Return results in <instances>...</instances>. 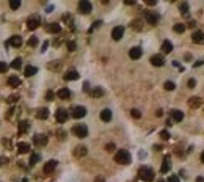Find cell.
Listing matches in <instances>:
<instances>
[{"instance_id":"18","label":"cell","mask_w":204,"mask_h":182,"mask_svg":"<svg viewBox=\"0 0 204 182\" xmlns=\"http://www.w3.org/2000/svg\"><path fill=\"white\" fill-rule=\"evenodd\" d=\"M151 64L152 66H163L165 64V58L162 55H152L151 57Z\"/></svg>"},{"instance_id":"41","label":"cell","mask_w":204,"mask_h":182,"mask_svg":"<svg viewBox=\"0 0 204 182\" xmlns=\"http://www.w3.org/2000/svg\"><path fill=\"white\" fill-rule=\"evenodd\" d=\"M8 71V64L5 61H0V72H7Z\"/></svg>"},{"instance_id":"4","label":"cell","mask_w":204,"mask_h":182,"mask_svg":"<svg viewBox=\"0 0 204 182\" xmlns=\"http://www.w3.org/2000/svg\"><path fill=\"white\" fill-rule=\"evenodd\" d=\"M85 115H86V108H85L83 105H77V107H74L72 110H71V116L75 118V119L83 118Z\"/></svg>"},{"instance_id":"28","label":"cell","mask_w":204,"mask_h":182,"mask_svg":"<svg viewBox=\"0 0 204 182\" xmlns=\"http://www.w3.org/2000/svg\"><path fill=\"white\" fill-rule=\"evenodd\" d=\"M8 85L13 86V88L19 86V85H20V79H19V77H16V75H11L10 79H8Z\"/></svg>"},{"instance_id":"53","label":"cell","mask_w":204,"mask_h":182,"mask_svg":"<svg viewBox=\"0 0 204 182\" xmlns=\"http://www.w3.org/2000/svg\"><path fill=\"white\" fill-rule=\"evenodd\" d=\"M196 182H204V178H203V176H198V178H196Z\"/></svg>"},{"instance_id":"24","label":"cell","mask_w":204,"mask_h":182,"mask_svg":"<svg viewBox=\"0 0 204 182\" xmlns=\"http://www.w3.org/2000/svg\"><path fill=\"white\" fill-rule=\"evenodd\" d=\"M173 50V42L171 41H163L162 42V52L163 53H170Z\"/></svg>"},{"instance_id":"30","label":"cell","mask_w":204,"mask_h":182,"mask_svg":"<svg viewBox=\"0 0 204 182\" xmlns=\"http://www.w3.org/2000/svg\"><path fill=\"white\" fill-rule=\"evenodd\" d=\"M29 127H30V124L27 123V121H20L19 123V134H25V132L29 130Z\"/></svg>"},{"instance_id":"35","label":"cell","mask_w":204,"mask_h":182,"mask_svg":"<svg viewBox=\"0 0 204 182\" xmlns=\"http://www.w3.org/2000/svg\"><path fill=\"white\" fill-rule=\"evenodd\" d=\"M130 115H132V118H135V119L141 118V112H140L138 108H132V110H130Z\"/></svg>"},{"instance_id":"45","label":"cell","mask_w":204,"mask_h":182,"mask_svg":"<svg viewBox=\"0 0 204 182\" xmlns=\"http://www.w3.org/2000/svg\"><path fill=\"white\" fill-rule=\"evenodd\" d=\"M167 182H179V181H178V176L171 174V176H170V178H168V181H167Z\"/></svg>"},{"instance_id":"36","label":"cell","mask_w":204,"mask_h":182,"mask_svg":"<svg viewBox=\"0 0 204 182\" xmlns=\"http://www.w3.org/2000/svg\"><path fill=\"white\" fill-rule=\"evenodd\" d=\"M29 47H36L38 46V38L36 36H30V39H29Z\"/></svg>"},{"instance_id":"57","label":"cell","mask_w":204,"mask_h":182,"mask_svg":"<svg viewBox=\"0 0 204 182\" xmlns=\"http://www.w3.org/2000/svg\"><path fill=\"white\" fill-rule=\"evenodd\" d=\"M159 182H165V181H159Z\"/></svg>"},{"instance_id":"47","label":"cell","mask_w":204,"mask_h":182,"mask_svg":"<svg viewBox=\"0 0 204 182\" xmlns=\"http://www.w3.org/2000/svg\"><path fill=\"white\" fill-rule=\"evenodd\" d=\"M47 46H49V41H44V42H42V49H41V52H46V50H47Z\"/></svg>"},{"instance_id":"12","label":"cell","mask_w":204,"mask_h":182,"mask_svg":"<svg viewBox=\"0 0 204 182\" xmlns=\"http://www.w3.org/2000/svg\"><path fill=\"white\" fill-rule=\"evenodd\" d=\"M57 165H58L57 160H49V162H46V165H44V173H46V174H52L53 170L57 168Z\"/></svg>"},{"instance_id":"46","label":"cell","mask_w":204,"mask_h":182,"mask_svg":"<svg viewBox=\"0 0 204 182\" xmlns=\"http://www.w3.org/2000/svg\"><path fill=\"white\" fill-rule=\"evenodd\" d=\"M101 24H102L101 20H96V22H94V25H93L91 29H90V31H93V30H94V29H97V27H101Z\"/></svg>"},{"instance_id":"56","label":"cell","mask_w":204,"mask_h":182,"mask_svg":"<svg viewBox=\"0 0 204 182\" xmlns=\"http://www.w3.org/2000/svg\"><path fill=\"white\" fill-rule=\"evenodd\" d=\"M201 162L204 163V151H203V154H201Z\"/></svg>"},{"instance_id":"52","label":"cell","mask_w":204,"mask_h":182,"mask_svg":"<svg viewBox=\"0 0 204 182\" xmlns=\"http://www.w3.org/2000/svg\"><path fill=\"white\" fill-rule=\"evenodd\" d=\"M162 115H163V112H162V110H160V108H159V110H157V112H156V116H162Z\"/></svg>"},{"instance_id":"2","label":"cell","mask_w":204,"mask_h":182,"mask_svg":"<svg viewBox=\"0 0 204 182\" xmlns=\"http://www.w3.org/2000/svg\"><path fill=\"white\" fill-rule=\"evenodd\" d=\"M138 178L145 182H151V181H154V171L148 167H141L138 170Z\"/></svg>"},{"instance_id":"50","label":"cell","mask_w":204,"mask_h":182,"mask_svg":"<svg viewBox=\"0 0 204 182\" xmlns=\"http://www.w3.org/2000/svg\"><path fill=\"white\" fill-rule=\"evenodd\" d=\"M156 3H157L156 0H146V5H149V7H154Z\"/></svg>"},{"instance_id":"44","label":"cell","mask_w":204,"mask_h":182,"mask_svg":"<svg viewBox=\"0 0 204 182\" xmlns=\"http://www.w3.org/2000/svg\"><path fill=\"white\" fill-rule=\"evenodd\" d=\"M195 85H196V80L195 79H190L189 83H187V86H189V88H195Z\"/></svg>"},{"instance_id":"39","label":"cell","mask_w":204,"mask_h":182,"mask_svg":"<svg viewBox=\"0 0 204 182\" xmlns=\"http://www.w3.org/2000/svg\"><path fill=\"white\" fill-rule=\"evenodd\" d=\"M130 27H132V29H135V30H141V22H140L138 19H135V20L130 24Z\"/></svg>"},{"instance_id":"48","label":"cell","mask_w":204,"mask_h":182,"mask_svg":"<svg viewBox=\"0 0 204 182\" xmlns=\"http://www.w3.org/2000/svg\"><path fill=\"white\" fill-rule=\"evenodd\" d=\"M47 101H53V93L52 91H47Z\"/></svg>"},{"instance_id":"23","label":"cell","mask_w":204,"mask_h":182,"mask_svg":"<svg viewBox=\"0 0 204 182\" xmlns=\"http://www.w3.org/2000/svg\"><path fill=\"white\" fill-rule=\"evenodd\" d=\"M57 96L60 99H69L71 97V91L68 90V88H61V90L57 91Z\"/></svg>"},{"instance_id":"33","label":"cell","mask_w":204,"mask_h":182,"mask_svg":"<svg viewBox=\"0 0 204 182\" xmlns=\"http://www.w3.org/2000/svg\"><path fill=\"white\" fill-rule=\"evenodd\" d=\"M11 68H13V69H20V68H22V60H20V58L13 60V63H11Z\"/></svg>"},{"instance_id":"7","label":"cell","mask_w":204,"mask_h":182,"mask_svg":"<svg viewBox=\"0 0 204 182\" xmlns=\"http://www.w3.org/2000/svg\"><path fill=\"white\" fill-rule=\"evenodd\" d=\"M145 19H146L148 24L156 25L157 22H159V14L154 13V11H146V13H145Z\"/></svg>"},{"instance_id":"29","label":"cell","mask_w":204,"mask_h":182,"mask_svg":"<svg viewBox=\"0 0 204 182\" xmlns=\"http://www.w3.org/2000/svg\"><path fill=\"white\" fill-rule=\"evenodd\" d=\"M38 72V68L36 66H27L25 68V71H24V74L27 75V77H31V75H35Z\"/></svg>"},{"instance_id":"27","label":"cell","mask_w":204,"mask_h":182,"mask_svg":"<svg viewBox=\"0 0 204 182\" xmlns=\"http://www.w3.org/2000/svg\"><path fill=\"white\" fill-rule=\"evenodd\" d=\"M18 151L20 154H27L30 151V145L29 143H18Z\"/></svg>"},{"instance_id":"17","label":"cell","mask_w":204,"mask_h":182,"mask_svg":"<svg viewBox=\"0 0 204 182\" xmlns=\"http://www.w3.org/2000/svg\"><path fill=\"white\" fill-rule=\"evenodd\" d=\"M171 119L176 121V123H181V121L184 119V112H181V110H178V108L171 110Z\"/></svg>"},{"instance_id":"42","label":"cell","mask_w":204,"mask_h":182,"mask_svg":"<svg viewBox=\"0 0 204 182\" xmlns=\"http://www.w3.org/2000/svg\"><path fill=\"white\" fill-rule=\"evenodd\" d=\"M105 151H108V152H113V151H115V145H113V143H108V145H105Z\"/></svg>"},{"instance_id":"37","label":"cell","mask_w":204,"mask_h":182,"mask_svg":"<svg viewBox=\"0 0 204 182\" xmlns=\"http://www.w3.org/2000/svg\"><path fill=\"white\" fill-rule=\"evenodd\" d=\"M163 88H165V90H167V91H173L174 90V88H176V85L173 83V82H165V85H163Z\"/></svg>"},{"instance_id":"34","label":"cell","mask_w":204,"mask_h":182,"mask_svg":"<svg viewBox=\"0 0 204 182\" xmlns=\"http://www.w3.org/2000/svg\"><path fill=\"white\" fill-rule=\"evenodd\" d=\"M41 160V156L39 154H31V157H30V165H35Z\"/></svg>"},{"instance_id":"51","label":"cell","mask_w":204,"mask_h":182,"mask_svg":"<svg viewBox=\"0 0 204 182\" xmlns=\"http://www.w3.org/2000/svg\"><path fill=\"white\" fill-rule=\"evenodd\" d=\"M18 101V96H11L10 99H8V102H16Z\"/></svg>"},{"instance_id":"3","label":"cell","mask_w":204,"mask_h":182,"mask_svg":"<svg viewBox=\"0 0 204 182\" xmlns=\"http://www.w3.org/2000/svg\"><path fill=\"white\" fill-rule=\"evenodd\" d=\"M72 134L79 138H85V137H88V127L85 124H75L72 127Z\"/></svg>"},{"instance_id":"38","label":"cell","mask_w":204,"mask_h":182,"mask_svg":"<svg viewBox=\"0 0 204 182\" xmlns=\"http://www.w3.org/2000/svg\"><path fill=\"white\" fill-rule=\"evenodd\" d=\"M10 8H11V10L20 8V2H19V0H11V2H10Z\"/></svg>"},{"instance_id":"40","label":"cell","mask_w":204,"mask_h":182,"mask_svg":"<svg viewBox=\"0 0 204 182\" xmlns=\"http://www.w3.org/2000/svg\"><path fill=\"white\" fill-rule=\"evenodd\" d=\"M77 49V44L74 42V41H68V50H71V52H74Z\"/></svg>"},{"instance_id":"26","label":"cell","mask_w":204,"mask_h":182,"mask_svg":"<svg viewBox=\"0 0 204 182\" xmlns=\"http://www.w3.org/2000/svg\"><path fill=\"white\" fill-rule=\"evenodd\" d=\"M36 118L38 119H47L49 118V110L47 108H39L36 112Z\"/></svg>"},{"instance_id":"10","label":"cell","mask_w":204,"mask_h":182,"mask_svg":"<svg viewBox=\"0 0 204 182\" xmlns=\"http://www.w3.org/2000/svg\"><path fill=\"white\" fill-rule=\"evenodd\" d=\"M5 46H13V47H20L22 46V38L18 36V35H14V36H11L10 39L5 42Z\"/></svg>"},{"instance_id":"20","label":"cell","mask_w":204,"mask_h":182,"mask_svg":"<svg viewBox=\"0 0 204 182\" xmlns=\"http://www.w3.org/2000/svg\"><path fill=\"white\" fill-rule=\"evenodd\" d=\"M101 119L104 123H108V121H112V110L110 108H104L101 112Z\"/></svg>"},{"instance_id":"6","label":"cell","mask_w":204,"mask_h":182,"mask_svg":"<svg viewBox=\"0 0 204 182\" xmlns=\"http://www.w3.org/2000/svg\"><path fill=\"white\" fill-rule=\"evenodd\" d=\"M39 24H41V19H39V16H31V18H29V20H27V29L29 30H35V29H38L39 27Z\"/></svg>"},{"instance_id":"21","label":"cell","mask_w":204,"mask_h":182,"mask_svg":"<svg viewBox=\"0 0 204 182\" xmlns=\"http://www.w3.org/2000/svg\"><path fill=\"white\" fill-rule=\"evenodd\" d=\"M46 29H47L49 33H60V31H61V27H60V24H57V22H52V24H49Z\"/></svg>"},{"instance_id":"32","label":"cell","mask_w":204,"mask_h":182,"mask_svg":"<svg viewBox=\"0 0 204 182\" xmlns=\"http://www.w3.org/2000/svg\"><path fill=\"white\" fill-rule=\"evenodd\" d=\"M185 29H187V27H185L184 24H174V27H173V30H174L176 33H184Z\"/></svg>"},{"instance_id":"14","label":"cell","mask_w":204,"mask_h":182,"mask_svg":"<svg viewBox=\"0 0 204 182\" xmlns=\"http://www.w3.org/2000/svg\"><path fill=\"white\" fill-rule=\"evenodd\" d=\"M189 105H190L192 108H200V107L203 105V99L198 97V96L190 97V99H189Z\"/></svg>"},{"instance_id":"49","label":"cell","mask_w":204,"mask_h":182,"mask_svg":"<svg viewBox=\"0 0 204 182\" xmlns=\"http://www.w3.org/2000/svg\"><path fill=\"white\" fill-rule=\"evenodd\" d=\"M83 91H90V83H88V82H85V83H83Z\"/></svg>"},{"instance_id":"22","label":"cell","mask_w":204,"mask_h":182,"mask_svg":"<svg viewBox=\"0 0 204 182\" xmlns=\"http://www.w3.org/2000/svg\"><path fill=\"white\" fill-rule=\"evenodd\" d=\"M90 94H91L93 97H102L104 94H105V91H104L101 86H94V88L90 91Z\"/></svg>"},{"instance_id":"54","label":"cell","mask_w":204,"mask_h":182,"mask_svg":"<svg viewBox=\"0 0 204 182\" xmlns=\"http://www.w3.org/2000/svg\"><path fill=\"white\" fill-rule=\"evenodd\" d=\"M203 63H204V61H203V60H200V61H196V63H195L193 66H195V68H196V66H201Z\"/></svg>"},{"instance_id":"25","label":"cell","mask_w":204,"mask_h":182,"mask_svg":"<svg viewBox=\"0 0 204 182\" xmlns=\"http://www.w3.org/2000/svg\"><path fill=\"white\" fill-rule=\"evenodd\" d=\"M170 170H171V162L168 160V159H165L163 160V163H162V168H160V173L162 174H167Z\"/></svg>"},{"instance_id":"43","label":"cell","mask_w":204,"mask_h":182,"mask_svg":"<svg viewBox=\"0 0 204 182\" xmlns=\"http://www.w3.org/2000/svg\"><path fill=\"white\" fill-rule=\"evenodd\" d=\"M160 137H162L163 140H168V138H170V134H168V130H162V132H160Z\"/></svg>"},{"instance_id":"13","label":"cell","mask_w":204,"mask_h":182,"mask_svg":"<svg viewBox=\"0 0 204 182\" xmlns=\"http://www.w3.org/2000/svg\"><path fill=\"white\" fill-rule=\"evenodd\" d=\"M33 143H35L36 146H46V145H47V137L38 134V135L33 137Z\"/></svg>"},{"instance_id":"19","label":"cell","mask_w":204,"mask_h":182,"mask_svg":"<svg viewBox=\"0 0 204 182\" xmlns=\"http://www.w3.org/2000/svg\"><path fill=\"white\" fill-rule=\"evenodd\" d=\"M86 152H88L86 148H85L83 145H79V146H75V149H74V156L80 159V157H85Z\"/></svg>"},{"instance_id":"8","label":"cell","mask_w":204,"mask_h":182,"mask_svg":"<svg viewBox=\"0 0 204 182\" xmlns=\"http://www.w3.org/2000/svg\"><path fill=\"white\" fill-rule=\"evenodd\" d=\"M55 118H57L58 123H66L68 118H69V113L66 112L64 108H58L57 112H55Z\"/></svg>"},{"instance_id":"11","label":"cell","mask_w":204,"mask_h":182,"mask_svg":"<svg viewBox=\"0 0 204 182\" xmlns=\"http://www.w3.org/2000/svg\"><path fill=\"white\" fill-rule=\"evenodd\" d=\"M192 41L196 42V44H203L204 42V31L195 30L193 33H192Z\"/></svg>"},{"instance_id":"5","label":"cell","mask_w":204,"mask_h":182,"mask_svg":"<svg viewBox=\"0 0 204 182\" xmlns=\"http://www.w3.org/2000/svg\"><path fill=\"white\" fill-rule=\"evenodd\" d=\"M79 11L82 14H90L93 11L91 2H88V0H82V2H79Z\"/></svg>"},{"instance_id":"55","label":"cell","mask_w":204,"mask_h":182,"mask_svg":"<svg viewBox=\"0 0 204 182\" xmlns=\"http://www.w3.org/2000/svg\"><path fill=\"white\" fill-rule=\"evenodd\" d=\"M3 162H5V163H7V159H0V165H2Z\"/></svg>"},{"instance_id":"16","label":"cell","mask_w":204,"mask_h":182,"mask_svg":"<svg viewBox=\"0 0 204 182\" xmlns=\"http://www.w3.org/2000/svg\"><path fill=\"white\" fill-rule=\"evenodd\" d=\"M79 77H80V75H79V72H77L75 69H71V71H68V72L63 75V79H64L66 82H69V80H77Z\"/></svg>"},{"instance_id":"1","label":"cell","mask_w":204,"mask_h":182,"mask_svg":"<svg viewBox=\"0 0 204 182\" xmlns=\"http://www.w3.org/2000/svg\"><path fill=\"white\" fill-rule=\"evenodd\" d=\"M132 157H130V152L127 149H118V152L115 154V162L121 163V165H127L130 163Z\"/></svg>"},{"instance_id":"15","label":"cell","mask_w":204,"mask_h":182,"mask_svg":"<svg viewBox=\"0 0 204 182\" xmlns=\"http://www.w3.org/2000/svg\"><path fill=\"white\" fill-rule=\"evenodd\" d=\"M141 55H143V50L140 47H132L129 50V57L132 60H138V58H141Z\"/></svg>"},{"instance_id":"9","label":"cell","mask_w":204,"mask_h":182,"mask_svg":"<svg viewBox=\"0 0 204 182\" xmlns=\"http://www.w3.org/2000/svg\"><path fill=\"white\" fill-rule=\"evenodd\" d=\"M123 35H124V27H121V25H116L112 30V38L115 41H119L121 38H123Z\"/></svg>"},{"instance_id":"31","label":"cell","mask_w":204,"mask_h":182,"mask_svg":"<svg viewBox=\"0 0 204 182\" xmlns=\"http://www.w3.org/2000/svg\"><path fill=\"white\" fill-rule=\"evenodd\" d=\"M179 11L182 14H187V13H189V3H187V2H181L179 3Z\"/></svg>"}]
</instances>
